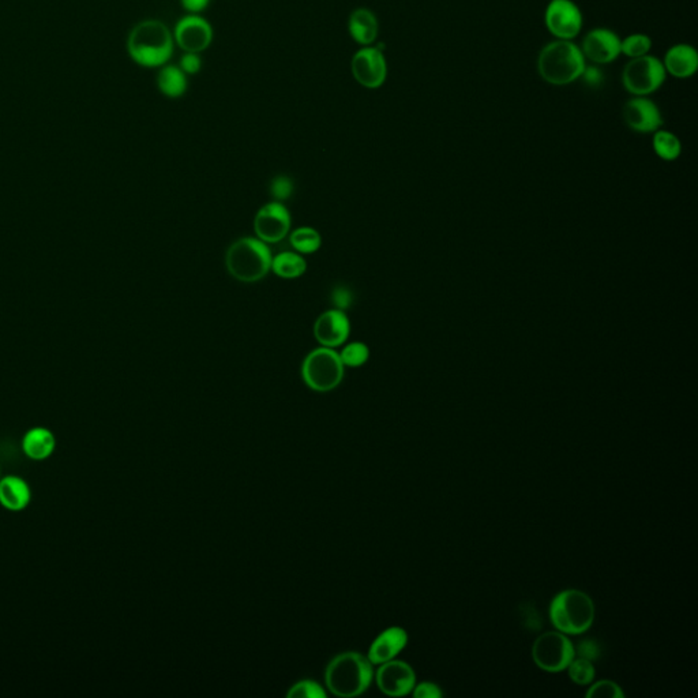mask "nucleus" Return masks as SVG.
I'll return each instance as SVG.
<instances>
[{
    "label": "nucleus",
    "mask_w": 698,
    "mask_h": 698,
    "mask_svg": "<svg viewBox=\"0 0 698 698\" xmlns=\"http://www.w3.org/2000/svg\"><path fill=\"white\" fill-rule=\"evenodd\" d=\"M373 666L370 659L359 652L338 654L326 667V687L337 697H358L373 682Z\"/></svg>",
    "instance_id": "1"
},
{
    "label": "nucleus",
    "mask_w": 698,
    "mask_h": 698,
    "mask_svg": "<svg viewBox=\"0 0 698 698\" xmlns=\"http://www.w3.org/2000/svg\"><path fill=\"white\" fill-rule=\"evenodd\" d=\"M575 43L557 40L543 48L537 60V68L543 80L551 85L564 86L581 78L587 62Z\"/></svg>",
    "instance_id": "2"
},
{
    "label": "nucleus",
    "mask_w": 698,
    "mask_h": 698,
    "mask_svg": "<svg viewBox=\"0 0 698 698\" xmlns=\"http://www.w3.org/2000/svg\"><path fill=\"white\" fill-rule=\"evenodd\" d=\"M550 619L558 631L567 636L585 633L595 621V605L588 593L565 590L552 599Z\"/></svg>",
    "instance_id": "3"
},
{
    "label": "nucleus",
    "mask_w": 698,
    "mask_h": 698,
    "mask_svg": "<svg viewBox=\"0 0 698 698\" xmlns=\"http://www.w3.org/2000/svg\"><path fill=\"white\" fill-rule=\"evenodd\" d=\"M132 59L144 67H160L171 59L173 36L160 21H145L132 30L129 40Z\"/></svg>",
    "instance_id": "4"
},
{
    "label": "nucleus",
    "mask_w": 698,
    "mask_h": 698,
    "mask_svg": "<svg viewBox=\"0 0 698 698\" xmlns=\"http://www.w3.org/2000/svg\"><path fill=\"white\" fill-rule=\"evenodd\" d=\"M272 253L265 242L242 238L229 247L226 262L232 277L239 282H256L272 269Z\"/></svg>",
    "instance_id": "5"
},
{
    "label": "nucleus",
    "mask_w": 698,
    "mask_h": 698,
    "mask_svg": "<svg viewBox=\"0 0 698 698\" xmlns=\"http://www.w3.org/2000/svg\"><path fill=\"white\" fill-rule=\"evenodd\" d=\"M302 376L312 391L326 393L335 391L343 382L344 364L332 348L314 349L303 361Z\"/></svg>",
    "instance_id": "6"
},
{
    "label": "nucleus",
    "mask_w": 698,
    "mask_h": 698,
    "mask_svg": "<svg viewBox=\"0 0 698 698\" xmlns=\"http://www.w3.org/2000/svg\"><path fill=\"white\" fill-rule=\"evenodd\" d=\"M575 657V644L562 631L542 633L532 646V659L543 671H565Z\"/></svg>",
    "instance_id": "7"
},
{
    "label": "nucleus",
    "mask_w": 698,
    "mask_h": 698,
    "mask_svg": "<svg viewBox=\"0 0 698 698\" xmlns=\"http://www.w3.org/2000/svg\"><path fill=\"white\" fill-rule=\"evenodd\" d=\"M666 74L663 63L657 58L639 56L626 65L623 75V85L634 96H648L663 85Z\"/></svg>",
    "instance_id": "8"
},
{
    "label": "nucleus",
    "mask_w": 698,
    "mask_h": 698,
    "mask_svg": "<svg viewBox=\"0 0 698 698\" xmlns=\"http://www.w3.org/2000/svg\"><path fill=\"white\" fill-rule=\"evenodd\" d=\"M377 685L384 694L391 697H404L414 690L416 685V674L407 662L393 661L379 664L374 672Z\"/></svg>",
    "instance_id": "9"
},
{
    "label": "nucleus",
    "mask_w": 698,
    "mask_h": 698,
    "mask_svg": "<svg viewBox=\"0 0 698 698\" xmlns=\"http://www.w3.org/2000/svg\"><path fill=\"white\" fill-rule=\"evenodd\" d=\"M544 21L558 40H572L581 32L583 14L572 0H552L547 6Z\"/></svg>",
    "instance_id": "10"
},
{
    "label": "nucleus",
    "mask_w": 698,
    "mask_h": 698,
    "mask_svg": "<svg viewBox=\"0 0 698 698\" xmlns=\"http://www.w3.org/2000/svg\"><path fill=\"white\" fill-rule=\"evenodd\" d=\"M353 78L367 89H378L386 81L387 65L381 47L361 48L353 59Z\"/></svg>",
    "instance_id": "11"
},
{
    "label": "nucleus",
    "mask_w": 698,
    "mask_h": 698,
    "mask_svg": "<svg viewBox=\"0 0 698 698\" xmlns=\"http://www.w3.org/2000/svg\"><path fill=\"white\" fill-rule=\"evenodd\" d=\"M290 215L282 202H272L265 205L257 213L254 220V231L259 241L265 243H277L287 238L290 229Z\"/></svg>",
    "instance_id": "12"
},
{
    "label": "nucleus",
    "mask_w": 698,
    "mask_h": 698,
    "mask_svg": "<svg viewBox=\"0 0 698 698\" xmlns=\"http://www.w3.org/2000/svg\"><path fill=\"white\" fill-rule=\"evenodd\" d=\"M173 40L186 52L200 53L210 45L213 29L205 18L190 14L178 21Z\"/></svg>",
    "instance_id": "13"
},
{
    "label": "nucleus",
    "mask_w": 698,
    "mask_h": 698,
    "mask_svg": "<svg viewBox=\"0 0 698 698\" xmlns=\"http://www.w3.org/2000/svg\"><path fill=\"white\" fill-rule=\"evenodd\" d=\"M621 38L608 29H593L585 36L581 52L595 65H607L621 55Z\"/></svg>",
    "instance_id": "14"
},
{
    "label": "nucleus",
    "mask_w": 698,
    "mask_h": 698,
    "mask_svg": "<svg viewBox=\"0 0 698 698\" xmlns=\"http://www.w3.org/2000/svg\"><path fill=\"white\" fill-rule=\"evenodd\" d=\"M623 119L634 131L654 132L663 124L661 111L646 96H636L623 107Z\"/></svg>",
    "instance_id": "15"
},
{
    "label": "nucleus",
    "mask_w": 698,
    "mask_h": 698,
    "mask_svg": "<svg viewBox=\"0 0 698 698\" xmlns=\"http://www.w3.org/2000/svg\"><path fill=\"white\" fill-rule=\"evenodd\" d=\"M351 325L348 317L341 310H329L318 317L314 326V336L318 343L326 348L343 345L349 336Z\"/></svg>",
    "instance_id": "16"
},
{
    "label": "nucleus",
    "mask_w": 698,
    "mask_h": 698,
    "mask_svg": "<svg viewBox=\"0 0 698 698\" xmlns=\"http://www.w3.org/2000/svg\"><path fill=\"white\" fill-rule=\"evenodd\" d=\"M407 644H408V633L400 626H392L374 639L367 657L374 666H379L385 662L396 659L397 654L407 646Z\"/></svg>",
    "instance_id": "17"
},
{
    "label": "nucleus",
    "mask_w": 698,
    "mask_h": 698,
    "mask_svg": "<svg viewBox=\"0 0 698 698\" xmlns=\"http://www.w3.org/2000/svg\"><path fill=\"white\" fill-rule=\"evenodd\" d=\"M666 73L675 78H690L698 68L697 51L687 44H677L667 51L663 62Z\"/></svg>",
    "instance_id": "18"
},
{
    "label": "nucleus",
    "mask_w": 698,
    "mask_h": 698,
    "mask_svg": "<svg viewBox=\"0 0 698 698\" xmlns=\"http://www.w3.org/2000/svg\"><path fill=\"white\" fill-rule=\"evenodd\" d=\"M32 491L29 484L18 476L0 479V505L12 512L24 511L30 504Z\"/></svg>",
    "instance_id": "19"
},
{
    "label": "nucleus",
    "mask_w": 698,
    "mask_h": 698,
    "mask_svg": "<svg viewBox=\"0 0 698 698\" xmlns=\"http://www.w3.org/2000/svg\"><path fill=\"white\" fill-rule=\"evenodd\" d=\"M378 29V20L370 10L356 9L349 17V35L364 47H369L376 42Z\"/></svg>",
    "instance_id": "20"
},
{
    "label": "nucleus",
    "mask_w": 698,
    "mask_h": 698,
    "mask_svg": "<svg viewBox=\"0 0 698 698\" xmlns=\"http://www.w3.org/2000/svg\"><path fill=\"white\" fill-rule=\"evenodd\" d=\"M55 435L44 427L29 430L22 440V450L30 460H45L55 452Z\"/></svg>",
    "instance_id": "21"
},
{
    "label": "nucleus",
    "mask_w": 698,
    "mask_h": 698,
    "mask_svg": "<svg viewBox=\"0 0 698 698\" xmlns=\"http://www.w3.org/2000/svg\"><path fill=\"white\" fill-rule=\"evenodd\" d=\"M157 83L162 93L170 99L182 97L187 91V76L179 66H164L160 71Z\"/></svg>",
    "instance_id": "22"
},
{
    "label": "nucleus",
    "mask_w": 698,
    "mask_h": 698,
    "mask_svg": "<svg viewBox=\"0 0 698 698\" xmlns=\"http://www.w3.org/2000/svg\"><path fill=\"white\" fill-rule=\"evenodd\" d=\"M272 269L282 279H297L305 274L307 262L299 254L284 251L272 259Z\"/></svg>",
    "instance_id": "23"
},
{
    "label": "nucleus",
    "mask_w": 698,
    "mask_h": 698,
    "mask_svg": "<svg viewBox=\"0 0 698 698\" xmlns=\"http://www.w3.org/2000/svg\"><path fill=\"white\" fill-rule=\"evenodd\" d=\"M290 241L292 247L302 254L315 253L322 244V239H321L318 231L310 228V226H303V228L292 232Z\"/></svg>",
    "instance_id": "24"
},
{
    "label": "nucleus",
    "mask_w": 698,
    "mask_h": 698,
    "mask_svg": "<svg viewBox=\"0 0 698 698\" xmlns=\"http://www.w3.org/2000/svg\"><path fill=\"white\" fill-rule=\"evenodd\" d=\"M654 152L663 160H675L681 155V142L670 131H657L654 139Z\"/></svg>",
    "instance_id": "25"
},
{
    "label": "nucleus",
    "mask_w": 698,
    "mask_h": 698,
    "mask_svg": "<svg viewBox=\"0 0 698 698\" xmlns=\"http://www.w3.org/2000/svg\"><path fill=\"white\" fill-rule=\"evenodd\" d=\"M567 670L570 679L578 686H588L595 679L596 670L593 662L583 657H575Z\"/></svg>",
    "instance_id": "26"
},
{
    "label": "nucleus",
    "mask_w": 698,
    "mask_h": 698,
    "mask_svg": "<svg viewBox=\"0 0 698 698\" xmlns=\"http://www.w3.org/2000/svg\"><path fill=\"white\" fill-rule=\"evenodd\" d=\"M651 47L652 42L648 36L636 33V35L628 36L625 40L621 42V53H625L628 58L634 59L639 56L648 55Z\"/></svg>",
    "instance_id": "27"
},
{
    "label": "nucleus",
    "mask_w": 698,
    "mask_h": 698,
    "mask_svg": "<svg viewBox=\"0 0 698 698\" xmlns=\"http://www.w3.org/2000/svg\"><path fill=\"white\" fill-rule=\"evenodd\" d=\"M370 356V349L364 343L356 341V343L348 344L344 346L340 353L341 361L344 366L348 367H361L369 361Z\"/></svg>",
    "instance_id": "28"
},
{
    "label": "nucleus",
    "mask_w": 698,
    "mask_h": 698,
    "mask_svg": "<svg viewBox=\"0 0 698 698\" xmlns=\"http://www.w3.org/2000/svg\"><path fill=\"white\" fill-rule=\"evenodd\" d=\"M287 697L290 698H326V692L318 682L312 679H303L292 685L288 690Z\"/></svg>",
    "instance_id": "29"
},
{
    "label": "nucleus",
    "mask_w": 698,
    "mask_h": 698,
    "mask_svg": "<svg viewBox=\"0 0 698 698\" xmlns=\"http://www.w3.org/2000/svg\"><path fill=\"white\" fill-rule=\"evenodd\" d=\"M585 695L588 698H625V692L615 682L603 679V681L591 685Z\"/></svg>",
    "instance_id": "30"
},
{
    "label": "nucleus",
    "mask_w": 698,
    "mask_h": 698,
    "mask_svg": "<svg viewBox=\"0 0 698 698\" xmlns=\"http://www.w3.org/2000/svg\"><path fill=\"white\" fill-rule=\"evenodd\" d=\"M575 656L583 657L587 661L596 662L602 656V648L600 644L593 639H585L575 646Z\"/></svg>",
    "instance_id": "31"
},
{
    "label": "nucleus",
    "mask_w": 698,
    "mask_h": 698,
    "mask_svg": "<svg viewBox=\"0 0 698 698\" xmlns=\"http://www.w3.org/2000/svg\"><path fill=\"white\" fill-rule=\"evenodd\" d=\"M294 191V183L290 178L279 177L272 183V195L277 201H284L290 197V194Z\"/></svg>",
    "instance_id": "32"
},
{
    "label": "nucleus",
    "mask_w": 698,
    "mask_h": 698,
    "mask_svg": "<svg viewBox=\"0 0 698 698\" xmlns=\"http://www.w3.org/2000/svg\"><path fill=\"white\" fill-rule=\"evenodd\" d=\"M412 694L415 698H442L443 692L437 684L434 682H422V684L415 685Z\"/></svg>",
    "instance_id": "33"
},
{
    "label": "nucleus",
    "mask_w": 698,
    "mask_h": 698,
    "mask_svg": "<svg viewBox=\"0 0 698 698\" xmlns=\"http://www.w3.org/2000/svg\"><path fill=\"white\" fill-rule=\"evenodd\" d=\"M180 70L187 75V74H197L202 67V60H201L198 53L186 52L182 56L179 63Z\"/></svg>",
    "instance_id": "34"
},
{
    "label": "nucleus",
    "mask_w": 698,
    "mask_h": 698,
    "mask_svg": "<svg viewBox=\"0 0 698 698\" xmlns=\"http://www.w3.org/2000/svg\"><path fill=\"white\" fill-rule=\"evenodd\" d=\"M332 302L335 303L337 310H346L349 305H353V292L344 287L335 288L332 292Z\"/></svg>",
    "instance_id": "35"
},
{
    "label": "nucleus",
    "mask_w": 698,
    "mask_h": 698,
    "mask_svg": "<svg viewBox=\"0 0 698 698\" xmlns=\"http://www.w3.org/2000/svg\"><path fill=\"white\" fill-rule=\"evenodd\" d=\"M581 78L591 88H599V86L602 85L603 80H605L602 70L596 67V66H585L584 71L581 74Z\"/></svg>",
    "instance_id": "36"
},
{
    "label": "nucleus",
    "mask_w": 698,
    "mask_h": 698,
    "mask_svg": "<svg viewBox=\"0 0 698 698\" xmlns=\"http://www.w3.org/2000/svg\"><path fill=\"white\" fill-rule=\"evenodd\" d=\"M210 0H180L183 9L190 14H198L209 6Z\"/></svg>",
    "instance_id": "37"
}]
</instances>
